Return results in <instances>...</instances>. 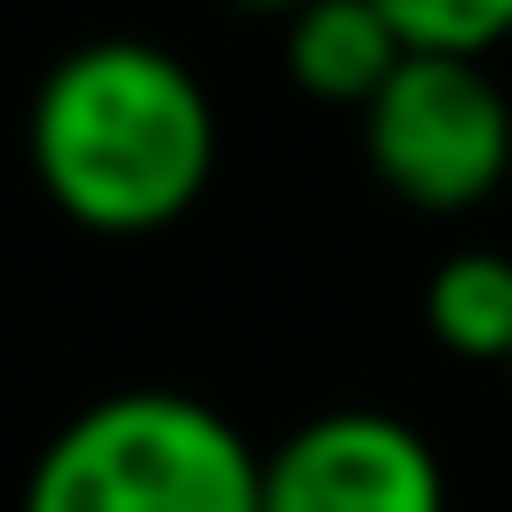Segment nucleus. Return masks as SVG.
<instances>
[{
    "label": "nucleus",
    "mask_w": 512,
    "mask_h": 512,
    "mask_svg": "<svg viewBox=\"0 0 512 512\" xmlns=\"http://www.w3.org/2000/svg\"><path fill=\"white\" fill-rule=\"evenodd\" d=\"M32 176L88 232H160L216 176V104L160 40H80L32 88Z\"/></svg>",
    "instance_id": "f257e3e1"
},
{
    "label": "nucleus",
    "mask_w": 512,
    "mask_h": 512,
    "mask_svg": "<svg viewBox=\"0 0 512 512\" xmlns=\"http://www.w3.org/2000/svg\"><path fill=\"white\" fill-rule=\"evenodd\" d=\"M24 512H264V448L200 392L120 384L40 440Z\"/></svg>",
    "instance_id": "f03ea898"
},
{
    "label": "nucleus",
    "mask_w": 512,
    "mask_h": 512,
    "mask_svg": "<svg viewBox=\"0 0 512 512\" xmlns=\"http://www.w3.org/2000/svg\"><path fill=\"white\" fill-rule=\"evenodd\" d=\"M360 152L424 216L480 208L512 168V96L488 64L400 56L384 96L360 112Z\"/></svg>",
    "instance_id": "7ed1b4c3"
},
{
    "label": "nucleus",
    "mask_w": 512,
    "mask_h": 512,
    "mask_svg": "<svg viewBox=\"0 0 512 512\" xmlns=\"http://www.w3.org/2000/svg\"><path fill=\"white\" fill-rule=\"evenodd\" d=\"M264 512H448V464L392 408H320L264 448Z\"/></svg>",
    "instance_id": "20e7f679"
},
{
    "label": "nucleus",
    "mask_w": 512,
    "mask_h": 512,
    "mask_svg": "<svg viewBox=\"0 0 512 512\" xmlns=\"http://www.w3.org/2000/svg\"><path fill=\"white\" fill-rule=\"evenodd\" d=\"M288 80L304 88V96H320V104H376L384 96V80L400 72V32H392V8L384 0H312V8H296V24H288Z\"/></svg>",
    "instance_id": "39448f33"
},
{
    "label": "nucleus",
    "mask_w": 512,
    "mask_h": 512,
    "mask_svg": "<svg viewBox=\"0 0 512 512\" xmlns=\"http://www.w3.org/2000/svg\"><path fill=\"white\" fill-rule=\"evenodd\" d=\"M424 328L456 360L512 368V256L504 248H456L424 272Z\"/></svg>",
    "instance_id": "423d86ee"
},
{
    "label": "nucleus",
    "mask_w": 512,
    "mask_h": 512,
    "mask_svg": "<svg viewBox=\"0 0 512 512\" xmlns=\"http://www.w3.org/2000/svg\"><path fill=\"white\" fill-rule=\"evenodd\" d=\"M392 32L408 56H448V64H488L512 40V0H384Z\"/></svg>",
    "instance_id": "0eeeda50"
},
{
    "label": "nucleus",
    "mask_w": 512,
    "mask_h": 512,
    "mask_svg": "<svg viewBox=\"0 0 512 512\" xmlns=\"http://www.w3.org/2000/svg\"><path fill=\"white\" fill-rule=\"evenodd\" d=\"M504 376H512V368H504Z\"/></svg>",
    "instance_id": "6e6552de"
}]
</instances>
